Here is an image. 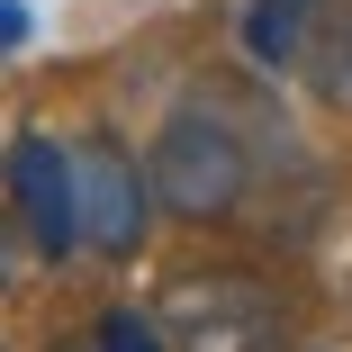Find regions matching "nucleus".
Masks as SVG:
<instances>
[{
    "label": "nucleus",
    "instance_id": "nucleus-5",
    "mask_svg": "<svg viewBox=\"0 0 352 352\" xmlns=\"http://www.w3.org/2000/svg\"><path fill=\"white\" fill-rule=\"evenodd\" d=\"M343 10V0H244V54L271 63V73H298L316 54V28Z\"/></svg>",
    "mask_w": 352,
    "mask_h": 352
},
{
    "label": "nucleus",
    "instance_id": "nucleus-9",
    "mask_svg": "<svg viewBox=\"0 0 352 352\" xmlns=\"http://www.w3.org/2000/svg\"><path fill=\"white\" fill-rule=\"evenodd\" d=\"M343 91H352V36H343Z\"/></svg>",
    "mask_w": 352,
    "mask_h": 352
},
{
    "label": "nucleus",
    "instance_id": "nucleus-8",
    "mask_svg": "<svg viewBox=\"0 0 352 352\" xmlns=\"http://www.w3.org/2000/svg\"><path fill=\"white\" fill-rule=\"evenodd\" d=\"M19 36H28V10H19V0H0V54H10Z\"/></svg>",
    "mask_w": 352,
    "mask_h": 352
},
{
    "label": "nucleus",
    "instance_id": "nucleus-7",
    "mask_svg": "<svg viewBox=\"0 0 352 352\" xmlns=\"http://www.w3.org/2000/svg\"><path fill=\"white\" fill-rule=\"evenodd\" d=\"M28 271V244H19V226H10V208H0V289Z\"/></svg>",
    "mask_w": 352,
    "mask_h": 352
},
{
    "label": "nucleus",
    "instance_id": "nucleus-10",
    "mask_svg": "<svg viewBox=\"0 0 352 352\" xmlns=\"http://www.w3.org/2000/svg\"><path fill=\"white\" fill-rule=\"evenodd\" d=\"M54 352H82V343H54Z\"/></svg>",
    "mask_w": 352,
    "mask_h": 352
},
{
    "label": "nucleus",
    "instance_id": "nucleus-2",
    "mask_svg": "<svg viewBox=\"0 0 352 352\" xmlns=\"http://www.w3.org/2000/svg\"><path fill=\"white\" fill-rule=\"evenodd\" d=\"M154 325L172 352H280L289 343V298L244 262H199V271L163 280Z\"/></svg>",
    "mask_w": 352,
    "mask_h": 352
},
{
    "label": "nucleus",
    "instance_id": "nucleus-3",
    "mask_svg": "<svg viewBox=\"0 0 352 352\" xmlns=\"http://www.w3.org/2000/svg\"><path fill=\"white\" fill-rule=\"evenodd\" d=\"M73 217H82V253L100 262H135L154 235V181H145V154H126L118 126H91L73 145Z\"/></svg>",
    "mask_w": 352,
    "mask_h": 352
},
{
    "label": "nucleus",
    "instance_id": "nucleus-6",
    "mask_svg": "<svg viewBox=\"0 0 352 352\" xmlns=\"http://www.w3.org/2000/svg\"><path fill=\"white\" fill-rule=\"evenodd\" d=\"M82 352H172V343H163L154 307H100V325H91Z\"/></svg>",
    "mask_w": 352,
    "mask_h": 352
},
{
    "label": "nucleus",
    "instance_id": "nucleus-1",
    "mask_svg": "<svg viewBox=\"0 0 352 352\" xmlns=\"http://www.w3.org/2000/svg\"><path fill=\"white\" fill-rule=\"evenodd\" d=\"M145 181H154V208L172 226H226L253 190V145L208 100H181L145 145Z\"/></svg>",
    "mask_w": 352,
    "mask_h": 352
},
{
    "label": "nucleus",
    "instance_id": "nucleus-4",
    "mask_svg": "<svg viewBox=\"0 0 352 352\" xmlns=\"http://www.w3.org/2000/svg\"><path fill=\"white\" fill-rule=\"evenodd\" d=\"M0 190H10V226L28 244V262H73L82 253V217H73V145L45 126H19L0 145Z\"/></svg>",
    "mask_w": 352,
    "mask_h": 352
}]
</instances>
